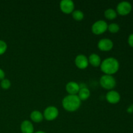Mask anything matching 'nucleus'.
<instances>
[{
    "instance_id": "nucleus-1",
    "label": "nucleus",
    "mask_w": 133,
    "mask_h": 133,
    "mask_svg": "<svg viewBox=\"0 0 133 133\" xmlns=\"http://www.w3.org/2000/svg\"><path fill=\"white\" fill-rule=\"evenodd\" d=\"M119 64L118 60L114 57H108L101 61L100 68L106 75H113L118 71Z\"/></svg>"
},
{
    "instance_id": "nucleus-2",
    "label": "nucleus",
    "mask_w": 133,
    "mask_h": 133,
    "mask_svg": "<svg viewBox=\"0 0 133 133\" xmlns=\"http://www.w3.org/2000/svg\"><path fill=\"white\" fill-rule=\"evenodd\" d=\"M81 101L77 95H68L62 99V107L68 112H74L77 110L81 107Z\"/></svg>"
},
{
    "instance_id": "nucleus-3",
    "label": "nucleus",
    "mask_w": 133,
    "mask_h": 133,
    "mask_svg": "<svg viewBox=\"0 0 133 133\" xmlns=\"http://www.w3.org/2000/svg\"><path fill=\"white\" fill-rule=\"evenodd\" d=\"M100 84L105 89L112 90L116 85V81L112 75L105 74L100 79Z\"/></svg>"
},
{
    "instance_id": "nucleus-4",
    "label": "nucleus",
    "mask_w": 133,
    "mask_h": 133,
    "mask_svg": "<svg viewBox=\"0 0 133 133\" xmlns=\"http://www.w3.org/2000/svg\"><path fill=\"white\" fill-rule=\"evenodd\" d=\"M108 29V24L105 21H96L92 26V31L95 35H101L104 33Z\"/></svg>"
},
{
    "instance_id": "nucleus-5",
    "label": "nucleus",
    "mask_w": 133,
    "mask_h": 133,
    "mask_svg": "<svg viewBox=\"0 0 133 133\" xmlns=\"http://www.w3.org/2000/svg\"><path fill=\"white\" fill-rule=\"evenodd\" d=\"M58 114L59 112L57 107L54 106H49L44 110L43 116L48 121H53L58 117Z\"/></svg>"
},
{
    "instance_id": "nucleus-6",
    "label": "nucleus",
    "mask_w": 133,
    "mask_h": 133,
    "mask_svg": "<svg viewBox=\"0 0 133 133\" xmlns=\"http://www.w3.org/2000/svg\"><path fill=\"white\" fill-rule=\"evenodd\" d=\"M132 10V5L128 1H122L117 5L116 11L120 15H127Z\"/></svg>"
},
{
    "instance_id": "nucleus-7",
    "label": "nucleus",
    "mask_w": 133,
    "mask_h": 133,
    "mask_svg": "<svg viewBox=\"0 0 133 133\" xmlns=\"http://www.w3.org/2000/svg\"><path fill=\"white\" fill-rule=\"evenodd\" d=\"M60 9L65 14L73 12L75 9L74 1L71 0H62L60 2Z\"/></svg>"
},
{
    "instance_id": "nucleus-8",
    "label": "nucleus",
    "mask_w": 133,
    "mask_h": 133,
    "mask_svg": "<svg viewBox=\"0 0 133 133\" xmlns=\"http://www.w3.org/2000/svg\"><path fill=\"white\" fill-rule=\"evenodd\" d=\"M75 64L78 68L81 69V70L85 69L88 67L89 64L88 58L84 55H78L75 58Z\"/></svg>"
},
{
    "instance_id": "nucleus-9",
    "label": "nucleus",
    "mask_w": 133,
    "mask_h": 133,
    "mask_svg": "<svg viewBox=\"0 0 133 133\" xmlns=\"http://www.w3.org/2000/svg\"><path fill=\"white\" fill-rule=\"evenodd\" d=\"M113 42L109 38H102L98 42L97 47L99 49L103 51H108L112 49Z\"/></svg>"
},
{
    "instance_id": "nucleus-10",
    "label": "nucleus",
    "mask_w": 133,
    "mask_h": 133,
    "mask_svg": "<svg viewBox=\"0 0 133 133\" xmlns=\"http://www.w3.org/2000/svg\"><path fill=\"white\" fill-rule=\"evenodd\" d=\"M120 95L117 91L110 90L106 94V99L111 104L118 103L120 101Z\"/></svg>"
},
{
    "instance_id": "nucleus-11",
    "label": "nucleus",
    "mask_w": 133,
    "mask_h": 133,
    "mask_svg": "<svg viewBox=\"0 0 133 133\" xmlns=\"http://www.w3.org/2000/svg\"><path fill=\"white\" fill-rule=\"evenodd\" d=\"M66 90L70 95H77L80 90V85L75 81H70L66 84Z\"/></svg>"
},
{
    "instance_id": "nucleus-12",
    "label": "nucleus",
    "mask_w": 133,
    "mask_h": 133,
    "mask_svg": "<svg viewBox=\"0 0 133 133\" xmlns=\"http://www.w3.org/2000/svg\"><path fill=\"white\" fill-rule=\"evenodd\" d=\"M20 129L22 133H34L33 125L29 120L23 121L21 123Z\"/></svg>"
},
{
    "instance_id": "nucleus-13",
    "label": "nucleus",
    "mask_w": 133,
    "mask_h": 133,
    "mask_svg": "<svg viewBox=\"0 0 133 133\" xmlns=\"http://www.w3.org/2000/svg\"><path fill=\"white\" fill-rule=\"evenodd\" d=\"M88 62L92 66L94 67H97L100 66L101 63V59L99 55H98L96 53H92L88 57Z\"/></svg>"
},
{
    "instance_id": "nucleus-14",
    "label": "nucleus",
    "mask_w": 133,
    "mask_h": 133,
    "mask_svg": "<svg viewBox=\"0 0 133 133\" xmlns=\"http://www.w3.org/2000/svg\"><path fill=\"white\" fill-rule=\"evenodd\" d=\"M78 94H79L78 97L80 99L81 101H85L87 99L89 98L90 96V91L87 87H80V90H79Z\"/></svg>"
},
{
    "instance_id": "nucleus-15",
    "label": "nucleus",
    "mask_w": 133,
    "mask_h": 133,
    "mask_svg": "<svg viewBox=\"0 0 133 133\" xmlns=\"http://www.w3.org/2000/svg\"><path fill=\"white\" fill-rule=\"evenodd\" d=\"M30 118L32 122L35 123H40L44 119V116L39 110H33L30 114Z\"/></svg>"
},
{
    "instance_id": "nucleus-16",
    "label": "nucleus",
    "mask_w": 133,
    "mask_h": 133,
    "mask_svg": "<svg viewBox=\"0 0 133 133\" xmlns=\"http://www.w3.org/2000/svg\"><path fill=\"white\" fill-rule=\"evenodd\" d=\"M105 16L109 19H114L117 17V12L113 9H108L105 11Z\"/></svg>"
},
{
    "instance_id": "nucleus-17",
    "label": "nucleus",
    "mask_w": 133,
    "mask_h": 133,
    "mask_svg": "<svg viewBox=\"0 0 133 133\" xmlns=\"http://www.w3.org/2000/svg\"><path fill=\"white\" fill-rule=\"evenodd\" d=\"M72 16L76 21H81L84 18V13L80 10H74L72 12Z\"/></svg>"
},
{
    "instance_id": "nucleus-18",
    "label": "nucleus",
    "mask_w": 133,
    "mask_h": 133,
    "mask_svg": "<svg viewBox=\"0 0 133 133\" xmlns=\"http://www.w3.org/2000/svg\"><path fill=\"white\" fill-rule=\"evenodd\" d=\"M108 30L112 33H116L119 30V25L118 23H112L108 25Z\"/></svg>"
},
{
    "instance_id": "nucleus-19",
    "label": "nucleus",
    "mask_w": 133,
    "mask_h": 133,
    "mask_svg": "<svg viewBox=\"0 0 133 133\" xmlns=\"http://www.w3.org/2000/svg\"><path fill=\"white\" fill-rule=\"evenodd\" d=\"M1 87L4 90H7L9 89V88L11 86V83H10V81L7 79H4L1 81Z\"/></svg>"
},
{
    "instance_id": "nucleus-20",
    "label": "nucleus",
    "mask_w": 133,
    "mask_h": 133,
    "mask_svg": "<svg viewBox=\"0 0 133 133\" xmlns=\"http://www.w3.org/2000/svg\"><path fill=\"white\" fill-rule=\"evenodd\" d=\"M7 49V44L4 40H0V55L4 54Z\"/></svg>"
},
{
    "instance_id": "nucleus-21",
    "label": "nucleus",
    "mask_w": 133,
    "mask_h": 133,
    "mask_svg": "<svg viewBox=\"0 0 133 133\" xmlns=\"http://www.w3.org/2000/svg\"><path fill=\"white\" fill-rule=\"evenodd\" d=\"M128 43L131 47L133 48V34H131V35H130L129 36Z\"/></svg>"
},
{
    "instance_id": "nucleus-22",
    "label": "nucleus",
    "mask_w": 133,
    "mask_h": 133,
    "mask_svg": "<svg viewBox=\"0 0 133 133\" xmlns=\"http://www.w3.org/2000/svg\"><path fill=\"white\" fill-rule=\"evenodd\" d=\"M5 72H4V71L2 70V69L0 68V81H2L3 79H5Z\"/></svg>"
},
{
    "instance_id": "nucleus-23",
    "label": "nucleus",
    "mask_w": 133,
    "mask_h": 133,
    "mask_svg": "<svg viewBox=\"0 0 133 133\" xmlns=\"http://www.w3.org/2000/svg\"><path fill=\"white\" fill-rule=\"evenodd\" d=\"M127 111L128 112H129V113L132 112H133V104H132V105H131V106L129 107L128 108H127Z\"/></svg>"
},
{
    "instance_id": "nucleus-24",
    "label": "nucleus",
    "mask_w": 133,
    "mask_h": 133,
    "mask_svg": "<svg viewBox=\"0 0 133 133\" xmlns=\"http://www.w3.org/2000/svg\"><path fill=\"white\" fill-rule=\"evenodd\" d=\"M34 133H46V132H44V131H37V132H34Z\"/></svg>"
}]
</instances>
